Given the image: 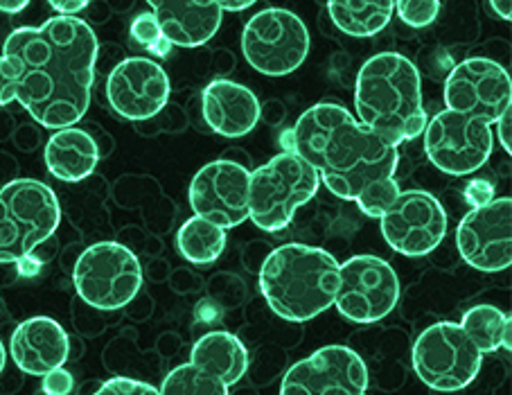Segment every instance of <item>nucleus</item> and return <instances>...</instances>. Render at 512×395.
Returning a JSON list of instances; mask_svg holds the SVG:
<instances>
[{
	"label": "nucleus",
	"mask_w": 512,
	"mask_h": 395,
	"mask_svg": "<svg viewBox=\"0 0 512 395\" xmlns=\"http://www.w3.org/2000/svg\"><path fill=\"white\" fill-rule=\"evenodd\" d=\"M339 287L337 258L319 247L282 244L260 265V292L280 319L307 323L330 310Z\"/></svg>",
	"instance_id": "4"
},
{
	"label": "nucleus",
	"mask_w": 512,
	"mask_h": 395,
	"mask_svg": "<svg viewBox=\"0 0 512 395\" xmlns=\"http://www.w3.org/2000/svg\"><path fill=\"white\" fill-rule=\"evenodd\" d=\"M43 156H46L48 172L64 183L88 179L102 158L91 131L75 125L55 129V134L48 138Z\"/></svg>",
	"instance_id": "22"
},
{
	"label": "nucleus",
	"mask_w": 512,
	"mask_h": 395,
	"mask_svg": "<svg viewBox=\"0 0 512 395\" xmlns=\"http://www.w3.org/2000/svg\"><path fill=\"white\" fill-rule=\"evenodd\" d=\"M355 109L361 125L388 143H411L427 127L418 68L400 52H379L359 68Z\"/></svg>",
	"instance_id": "3"
},
{
	"label": "nucleus",
	"mask_w": 512,
	"mask_h": 395,
	"mask_svg": "<svg viewBox=\"0 0 512 395\" xmlns=\"http://www.w3.org/2000/svg\"><path fill=\"white\" fill-rule=\"evenodd\" d=\"M319 186L321 179L312 165L296 152L282 149L251 172L249 219L264 233H278L291 224L300 206L314 199Z\"/></svg>",
	"instance_id": "6"
},
{
	"label": "nucleus",
	"mask_w": 512,
	"mask_h": 395,
	"mask_svg": "<svg viewBox=\"0 0 512 395\" xmlns=\"http://www.w3.org/2000/svg\"><path fill=\"white\" fill-rule=\"evenodd\" d=\"M422 134L431 165L449 177H467L481 170L492 156V125L461 111H438Z\"/></svg>",
	"instance_id": "12"
},
{
	"label": "nucleus",
	"mask_w": 512,
	"mask_h": 395,
	"mask_svg": "<svg viewBox=\"0 0 512 395\" xmlns=\"http://www.w3.org/2000/svg\"><path fill=\"white\" fill-rule=\"evenodd\" d=\"M3 154L5 152H0V163H3ZM14 174H16V161L10 156L5 161V165H0V186H5V183H10L12 179H16Z\"/></svg>",
	"instance_id": "36"
},
{
	"label": "nucleus",
	"mask_w": 512,
	"mask_h": 395,
	"mask_svg": "<svg viewBox=\"0 0 512 395\" xmlns=\"http://www.w3.org/2000/svg\"><path fill=\"white\" fill-rule=\"evenodd\" d=\"M461 326L472 337V341L483 355L494 353L499 348H512V321L494 305H474L463 314Z\"/></svg>",
	"instance_id": "24"
},
{
	"label": "nucleus",
	"mask_w": 512,
	"mask_h": 395,
	"mask_svg": "<svg viewBox=\"0 0 512 395\" xmlns=\"http://www.w3.org/2000/svg\"><path fill=\"white\" fill-rule=\"evenodd\" d=\"M91 0H48V5L55 10L59 16H77L84 12Z\"/></svg>",
	"instance_id": "30"
},
{
	"label": "nucleus",
	"mask_w": 512,
	"mask_h": 395,
	"mask_svg": "<svg viewBox=\"0 0 512 395\" xmlns=\"http://www.w3.org/2000/svg\"><path fill=\"white\" fill-rule=\"evenodd\" d=\"M310 30L298 14L267 7L246 21L242 52L249 66L267 77L296 73L310 55Z\"/></svg>",
	"instance_id": "10"
},
{
	"label": "nucleus",
	"mask_w": 512,
	"mask_h": 395,
	"mask_svg": "<svg viewBox=\"0 0 512 395\" xmlns=\"http://www.w3.org/2000/svg\"><path fill=\"white\" fill-rule=\"evenodd\" d=\"M77 296L97 312H118L143 289V267L120 242H97L84 249L73 267Z\"/></svg>",
	"instance_id": "7"
},
{
	"label": "nucleus",
	"mask_w": 512,
	"mask_h": 395,
	"mask_svg": "<svg viewBox=\"0 0 512 395\" xmlns=\"http://www.w3.org/2000/svg\"><path fill=\"white\" fill-rule=\"evenodd\" d=\"M226 249V231L199 215L190 217L176 233V251L192 265H210Z\"/></svg>",
	"instance_id": "25"
},
{
	"label": "nucleus",
	"mask_w": 512,
	"mask_h": 395,
	"mask_svg": "<svg viewBox=\"0 0 512 395\" xmlns=\"http://www.w3.org/2000/svg\"><path fill=\"white\" fill-rule=\"evenodd\" d=\"M400 301V280L386 260L359 253L339 265V287L332 307L359 326L382 321Z\"/></svg>",
	"instance_id": "11"
},
{
	"label": "nucleus",
	"mask_w": 512,
	"mask_h": 395,
	"mask_svg": "<svg viewBox=\"0 0 512 395\" xmlns=\"http://www.w3.org/2000/svg\"><path fill=\"white\" fill-rule=\"evenodd\" d=\"M30 5V0H0V12L3 14H19Z\"/></svg>",
	"instance_id": "38"
},
{
	"label": "nucleus",
	"mask_w": 512,
	"mask_h": 395,
	"mask_svg": "<svg viewBox=\"0 0 512 395\" xmlns=\"http://www.w3.org/2000/svg\"><path fill=\"white\" fill-rule=\"evenodd\" d=\"M249 371V350L233 332L213 330L197 339L190 362L176 366L161 384L167 395H228Z\"/></svg>",
	"instance_id": "8"
},
{
	"label": "nucleus",
	"mask_w": 512,
	"mask_h": 395,
	"mask_svg": "<svg viewBox=\"0 0 512 395\" xmlns=\"http://www.w3.org/2000/svg\"><path fill=\"white\" fill-rule=\"evenodd\" d=\"M10 355L16 368L34 377H43L70 357L66 330L50 316H32L16 326L10 339Z\"/></svg>",
	"instance_id": "20"
},
{
	"label": "nucleus",
	"mask_w": 512,
	"mask_h": 395,
	"mask_svg": "<svg viewBox=\"0 0 512 395\" xmlns=\"http://www.w3.org/2000/svg\"><path fill=\"white\" fill-rule=\"evenodd\" d=\"M222 12H244L249 10L251 5L258 3V0H213Z\"/></svg>",
	"instance_id": "35"
},
{
	"label": "nucleus",
	"mask_w": 512,
	"mask_h": 395,
	"mask_svg": "<svg viewBox=\"0 0 512 395\" xmlns=\"http://www.w3.org/2000/svg\"><path fill=\"white\" fill-rule=\"evenodd\" d=\"M285 152H296L319 174L334 197L355 201L366 217L379 219L400 186L397 147L334 102L305 109L291 129L280 136Z\"/></svg>",
	"instance_id": "2"
},
{
	"label": "nucleus",
	"mask_w": 512,
	"mask_h": 395,
	"mask_svg": "<svg viewBox=\"0 0 512 395\" xmlns=\"http://www.w3.org/2000/svg\"><path fill=\"white\" fill-rule=\"evenodd\" d=\"M73 389H75V380H73V375H70L64 366L52 368L50 373L43 375V382H41V391L43 393H48V395H68Z\"/></svg>",
	"instance_id": "29"
},
{
	"label": "nucleus",
	"mask_w": 512,
	"mask_h": 395,
	"mask_svg": "<svg viewBox=\"0 0 512 395\" xmlns=\"http://www.w3.org/2000/svg\"><path fill=\"white\" fill-rule=\"evenodd\" d=\"M443 95L447 109L494 125L512 107V79L497 61L470 57L449 70Z\"/></svg>",
	"instance_id": "14"
},
{
	"label": "nucleus",
	"mask_w": 512,
	"mask_h": 395,
	"mask_svg": "<svg viewBox=\"0 0 512 395\" xmlns=\"http://www.w3.org/2000/svg\"><path fill=\"white\" fill-rule=\"evenodd\" d=\"M260 118H264L269 122L271 127H276L282 122V118H285V107H282V102L278 100H269L267 104H260Z\"/></svg>",
	"instance_id": "33"
},
{
	"label": "nucleus",
	"mask_w": 512,
	"mask_h": 395,
	"mask_svg": "<svg viewBox=\"0 0 512 395\" xmlns=\"http://www.w3.org/2000/svg\"><path fill=\"white\" fill-rule=\"evenodd\" d=\"M497 125V134H499V140L503 149H506V154H512V138H510V127H512V107L506 109L499 116V120L494 122Z\"/></svg>",
	"instance_id": "31"
},
{
	"label": "nucleus",
	"mask_w": 512,
	"mask_h": 395,
	"mask_svg": "<svg viewBox=\"0 0 512 395\" xmlns=\"http://www.w3.org/2000/svg\"><path fill=\"white\" fill-rule=\"evenodd\" d=\"M147 5L172 46H203L222 28L224 12L213 0H147Z\"/></svg>",
	"instance_id": "21"
},
{
	"label": "nucleus",
	"mask_w": 512,
	"mask_h": 395,
	"mask_svg": "<svg viewBox=\"0 0 512 395\" xmlns=\"http://www.w3.org/2000/svg\"><path fill=\"white\" fill-rule=\"evenodd\" d=\"M16 102L14 91H12V82H10V73H7L5 59L0 55V109H5L7 104Z\"/></svg>",
	"instance_id": "32"
},
{
	"label": "nucleus",
	"mask_w": 512,
	"mask_h": 395,
	"mask_svg": "<svg viewBox=\"0 0 512 395\" xmlns=\"http://www.w3.org/2000/svg\"><path fill=\"white\" fill-rule=\"evenodd\" d=\"M131 37L138 43V46H143L145 50L152 52L156 57H167L172 50V43L165 39V34L161 30V25H158L154 12H143L138 14L134 21H131Z\"/></svg>",
	"instance_id": "26"
},
{
	"label": "nucleus",
	"mask_w": 512,
	"mask_h": 395,
	"mask_svg": "<svg viewBox=\"0 0 512 395\" xmlns=\"http://www.w3.org/2000/svg\"><path fill=\"white\" fill-rule=\"evenodd\" d=\"M395 12L409 28H429L440 14V0H395Z\"/></svg>",
	"instance_id": "27"
},
{
	"label": "nucleus",
	"mask_w": 512,
	"mask_h": 395,
	"mask_svg": "<svg viewBox=\"0 0 512 395\" xmlns=\"http://www.w3.org/2000/svg\"><path fill=\"white\" fill-rule=\"evenodd\" d=\"M249 181L246 165L219 158L206 163L194 174L190 183V206L194 215L222 226L224 231L244 224L249 219Z\"/></svg>",
	"instance_id": "17"
},
{
	"label": "nucleus",
	"mask_w": 512,
	"mask_h": 395,
	"mask_svg": "<svg viewBox=\"0 0 512 395\" xmlns=\"http://www.w3.org/2000/svg\"><path fill=\"white\" fill-rule=\"evenodd\" d=\"M368 366L357 350L332 344L300 359L282 377V395H364Z\"/></svg>",
	"instance_id": "15"
},
{
	"label": "nucleus",
	"mask_w": 512,
	"mask_h": 395,
	"mask_svg": "<svg viewBox=\"0 0 512 395\" xmlns=\"http://www.w3.org/2000/svg\"><path fill=\"white\" fill-rule=\"evenodd\" d=\"M418 380L434 391H461L481 371L483 353L461 323L438 321L420 332L411 350Z\"/></svg>",
	"instance_id": "9"
},
{
	"label": "nucleus",
	"mask_w": 512,
	"mask_h": 395,
	"mask_svg": "<svg viewBox=\"0 0 512 395\" xmlns=\"http://www.w3.org/2000/svg\"><path fill=\"white\" fill-rule=\"evenodd\" d=\"M379 228L393 251L406 258H422L445 240L447 213L431 192L400 190L379 215Z\"/></svg>",
	"instance_id": "13"
},
{
	"label": "nucleus",
	"mask_w": 512,
	"mask_h": 395,
	"mask_svg": "<svg viewBox=\"0 0 512 395\" xmlns=\"http://www.w3.org/2000/svg\"><path fill=\"white\" fill-rule=\"evenodd\" d=\"M201 116L215 134L242 138L258 127L260 100L249 86L233 79H215L201 91Z\"/></svg>",
	"instance_id": "19"
},
{
	"label": "nucleus",
	"mask_w": 512,
	"mask_h": 395,
	"mask_svg": "<svg viewBox=\"0 0 512 395\" xmlns=\"http://www.w3.org/2000/svg\"><path fill=\"white\" fill-rule=\"evenodd\" d=\"M490 7L494 10V14L499 16L503 21L512 19V0H490Z\"/></svg>",
	"instance_id": "37"
},
{
	"label": "nucleus",
	"mask_w": 512,
	"mask_h": 395,
	"mask_svg": "<svg viewBox=\"0 0 512 395\" xmlns=\"http://www.w3.org/2000/svg\"><path fill=\"white\" fill-rule=\"evenodd\" d=\"M334 28L355 39L382 32L393 19L395 0H328Z\"/></svg>",
	"instance_id": "23"
},
{
	"label": "nucleus",
	"mask_w": 512,
	"mask_h": 395,
	"mask_svg": "<svg viewBox=\"0 0 512 395\" xmlns=\"http://www.w3.org/2000/svg\"><path fill=\"white\" fill-rule=\"evenodd\" d=\"M5 362H7V350L3 346V341H0V373L5 371Z\"/></svg>",
	"instance_id": "39"
},
{
	"label": "nucleus",
	"mask_w": 512,
	"mask_h": 395,
	"mask_svg": "<svg viewBox=\"0 0 512 395\" xmlns=\"http://www.w3.org/2000/svg\"><path fill=\"white\" fill-rule=\"evenodd\" d=\"M61 222L59 199L37 179H12L0 188V265H19L46 244Z\"/></svg>",
	"instance_id": "5"
},
{
	"label": "nucleus",
	"mask_w": 512,
	"mask_h": 395,
	"mask_svg": "<svg viewBox=\"0 0 512 395\" xmlns=\"http://www.w3.org/2000/svg\"><path fill=\"white\" fill-rule=\"evenodd\" d=\"M109 107L120 118L143 122L156 116L170 102V77L158 61L149 57H129L111 70L107 77Z\"/></svg>",
	"instance_id": "18"
},
{
	"label": "nucleus",
	"mask_w": 512,
	"mask_h": 395,
	"mask_svg": "<svg viewBox=\"0 0 512 395\" xmlns=\"http://www.w3.org/2000/svg\"><path fill=\"white\" fill-rule=\"evenodd\" d=\"M97 52L93 28L77 16L14 30L3 59L16 102L46 129L77 125L91 104Z\"/></svg>",
	"instance_id": "1"
},
{
	"label": "nucleus",
	"mask_w": 512,
	"mask_h": 395,
	"mask_svg": "<svg viewBox=\"0 0 512 395\" xmlns=\"http://www.w3.org/2000/svg\"><path fill=\"white\" fill-rule=\"evenodd\" d=\"M100 395H156L161 393L149 382L134 380V377H111V380L104 382L100 389Z\"/></svg>",
	"instance_id": "28"
},
{
	"label": "nucleus",
	"mask_w": 512,
	"mask_h": 395,
	"mask_svg": "<svg viewBox=\"0 0 512 395\" xmlns=\"http://www.w3.org/2000/svg\"><path fill=\"white\" fill-rule=\"evenodd\" d=\"M465 197H467V201H472L474 206H479V204H485V201H490V199H492V190H490L488 183H483V181H474L472 186L467 188Z\"/></svg>",
	"instance_id": "34"
},
{
	"label": "nucleus",
	"mask_w": 512,
	"mask_h": 395,
	"mask_svg": "<svg viewBox=\"0 0 512 395\" xmlns=\"http://www.w3.org/2000/svg\"><path fill=\"white\" fill-rule=\"evenodd\" d=\"M461 258L476 271L499 274L512 265V199L497 197L474 206L456 228Z\"/></svg>",
	"instance_id": "16"
}]
</instances>
